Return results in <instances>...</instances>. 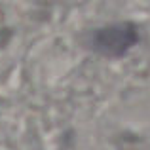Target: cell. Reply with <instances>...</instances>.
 Instances as JSON below:
<instances>
[{"label": "cell", "mask_w": 150, "mask_h": 150, "mask_svg": "<svg viewBox=\"0 0 150 150\" xmlns=\"http://www.w3.org/2000/svg\"><path fill=\"white\" fill-rule=\"evenodd\" d=\"M137 42V30L127 23H116L97 29L91 36V44L105 55H120Z\"/></svg>", "instance_id": "cell-1"}]
</instances>
